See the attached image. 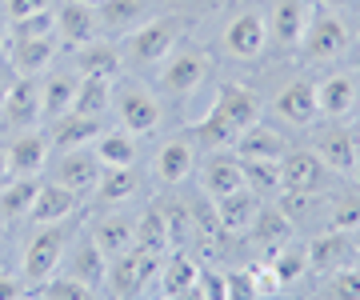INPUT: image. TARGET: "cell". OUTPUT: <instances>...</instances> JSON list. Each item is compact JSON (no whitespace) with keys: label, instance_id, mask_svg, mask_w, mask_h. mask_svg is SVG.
Listing matches in <instances>:
<instances>
[{"label":"cell","instance_id":"ffe728a7","mask_svg":"<svg viewBox=\"0 0 360 300\" xmlns=\"http://www.w3.org/2000/svg\"><path fill=\"white\" fill-rule=\"evenodd\" d=\"M200 188H205V196H229L236 193V188H245V172H240V157L236 152H224V148H212V157L200 164Z\"/></svg>","mask_w":360,"mask_h":300},{"label":"cell","instance_id":"ba28073f","mask_svg":"<svg viewBox=\"0 0 360 300\" xmlns=\"http://www.w3.org/2000/svg\"><path fill=\"white\" fill-rule=\"evenodd\" d=\"M224 53L232 60H257L264 53V44H269V25H264V16L260 13H236L224 25Z\"/></svg>","mask_w":360,"mask_h":300},{"label":"cell","instance_id":"c3c4849f","mask_svg":"<svg viewBox=\"0 0 360 300\" xmlns=\"http://www.w3.org/2000/svg\"><path fill=\"white\" fill-rule=\"evenodd\" d=\"M16 296H25V288H20V280L8 273H0V300H16Z\"/></svg>","mask_w":360,"mask_h":300},{"label":"cell","instance_id":"30bf717a","mask_svg":"<svg viewBox=\"0 0 360 300\" xmlns=\"http://www.w3.org/2000/svg\"><path fill=\"white\" fill-rule=\"evenodd\" d=\"M0 117H4V124L16 132L32 129L40 117V80L37 77H16L13 84H8V92H4V105H0Z\"/></svg>","mask_w":360,"mask_h":300},{"label":"cell","instance_id":"6f0895ef","mask_svg":"<svg viewBox=\"0 0 360 300\" xmlns=\"http://www.w3.org/2000/svg\"><path fill=\"white\" fill-rule=\"evenodd\" d=\"M356 40H360V32H356Z\"/></svg>","mask_w":360,"mask_h":300},{"label":"cell","instance_id":"5b68a950","mask_svg":"<svg viewBox=\"0 0 360 300\" xmlns=\"http://www.w3.org/2000/svg\"><path fill=\"white\" fill-rule=\"evenodd\" d=\"M112 108H116V120H120V129L136 132V136H148V132L160 129V100H156L153 89H144V84H120L112 92Z\"/></svg>","mask_w":360,"mask_h":300},{"label":"cell","instance_id":"91938a15","mask_svg":"<svg viewBox=\"0 0 360 300\" xmlns=\"http://www.w3.org/2000/svg\"><path fill=\"white\" fill-rule=\"evenodd\" d=\"M356 248H360V244H356Z\"/></svg>","mask_w":360,"mask_h":300},{"label":"cell","instance_id":"603a6c76","mask_svg":"<svg viewBox=\"0 0 360 300\" xmlns=\"http://www.w3.org/2000/svg\"><path fill=\"white\" fill-rule=\"evenodd\" d=\"M80 196L65 184H37V196H32V209H28V221L32 224H60L77 212Z\"/></svg>","mask_w":360,"mask_h":300},{"label":"cell","instance_id":"836d02e7","mask_svg":"<svg viewBox=\"0 0 360 300\" xmlns=\"http://www.w3.org/2000/svg\"><path fill=\"white\" fill-rule=\"evenodd\" d=\"M96 157H101V164H136V132H129V129H104L101 136H96Z\"/></svg>","mask_w":360,"mask_h":300},{"label":"cell","instance_id":"44dd1931","mask_svg":"<svg viewBox=\"0 0 360 300\" xmlns=\"http://www.w3.org/2000/svg\"><path fill=\"white\" fill-rule=\"evenodd\" d=\"M232 152L240 160H281L288 152V141L281 136V129H272L264 120H252L236 141H232Z\"/></svg>","mask_w":360,"mask_h":300},{"label":"cell","instance_id":"f546056e","mask_svg":"<svg viewBox=\"0 0 360 300\" xmlns=\"http://www.w3.org/2000/svg\"><path fill=\"white\" fill-rule=\"evenodd\" d=\"M292 233H296V221L281 209V204H276V209H257V216L248 224V236H252V244H260V248H281L284 240H292Z\"/></svg>","mask_w":360,"mask_h":300},{"label":"cell","instance_id":"ab89813d","mask_svg":"<svg viewBox=\"0 0 360 300\" xmlns=\"http://www.w3.org/2000/svg\"><path fill=\"white\" fill-rule=\"evenodd\" d=\"M240 172L257 196L281 193V160H240Z\"/></svg>","mask_w":360,"mask_h":300},{"label":"cell","instance_id":"4dcf8cb0","mask_svg":"<svg viewBox=\"0 0 360 300\" xmlns=\"http://www.w3.org/2000/svg\"><path fill=\"white\" fill-rule=\"evenodd\" d=\"M196 261L193 256H184V252H172L160 268H156V280H160V292L165 296H193L196 288Z\"/></svg>","mask_w":360,"mask_h":300},{"label":"cell","instance_id":"b9f144b4","mask_svg":"<svg viewBox=\"0 0 360 300\" xmlns=\"http://www.w3.org/2000/svg\"><path fill=\"white\" fill-rule=\"evenodd\" d=\"M324 292H328V296H336V300H360V268H352V264L333 268V273H328Z\"/></svg>","mask_w":360,"mask_h":300},{"label":"cell","instance_id":"5bb4252c","mask_svg":"<svg viewBox=\"0 0 360 300\" xmlns=\"http://www.w3.org/2000/svg\"><path fill=\"white\" fill-rule=\"evenodd\" d=\"M65 256H68L65 273H72L77 280H84V285L101 296L104 280H108V256L101 252V244L84 233V236H77V244H72V248H65Z\"/></svg>","mask_w":360,"mask_h":300},{"label":"cell","instance_id":"2e32d148","mask_svg":"<svg viewBox=\"0 0 360 300\" xmlns=\"http://www.w3.org/2000/svg\"><path fill=\"white\" fill-rule=\"evenodd\" d=\"M153 172L160 184H180L188 181L196 172V141L188 136H172L156 148V160H153Z\"/></svg>","mask_w":360,"mask_h":300},{"label":"cell","instance_id":"db71d44e","mask_svg":"<svg viewBox=\"0 0 360 300\" xmlns=\"http://www.w3.org/2000/svg\"><path fill=\"white\" fill-rule=\"evenodd\" d=\"M352 172H356V181H360V157H356V164H352Z\"/></svg>","mask_w":360,"mask_h":300},{"label":"cell","instance_id":"6da1fadb","mask_svg":"<svg viewBox=\"0 0 360 300\" xmlns=\"http://www.w3.org/2000/svg\"><path fill=\"white\" fill-rule=\"evenodd\" d=\"M252 120H260L257 92H248L245 84H220L217 100L208 108V117L196 124V144H200V148H232V141H236Z\"/></svg>","mask_w":360,"mask_h":300},{"label":"cell","instance_id":"816d5d0a","mask_svg":"<svg viewBox=\"0 0 360 300\" xmlns=\"http://www.w3.org/2000/svg\"><path fill=\"white\" fill-rule=\"evenodd\" d=\"M8 181V160H4V148H0V184Z\"/></svg>","mask_w":360,"mask_h":300},{"label":"cell","instance_id":"8992f818","mask_svg":"<svg viewBox=\"0 0 360 300\" xmlns=\"http://www.w3.org/2000/svg\"><path fill=\"white\" fill-rule=\"evenodd\" d=\"M208 77V56L200 53V48H172L168 53V60L160 65V89L168 92V96H188V92H196L200 84H205Z\"/></svg>","mask_w":360,"mask_h":300},{"label":"cell","instance_id":"11a10c76","mask_svg":"<svg viewBox=\"0 0 360 300\" xmlns=\"http://www.w3.org/2000/svg\"><path fill=\"white\" fill-rule=\"evenodd\" d=\"M165 4H180V0H165Z\"/></svg>","mask_w":360,"mask_h":300},{"label":"cell","instance_id":"bcb514c9","mask_svg":"<svg viewBox=\"0 0 360 300\" xmlns=\"http://www.w3.org/2000/svg\"><path fill=\"white\" fill-rule=\"evenodd\" d=\"M52 8V0H4V13L8 20H20V16H32V13H44Z\"/></svg>","mask_w":360,"mask_h":300},{"label":"cell","instance_id":"60d3db41","mask_svg":"<svg viewBox=\"0 0 360 300\" xmlns=\"http://www.w3.org/2000/svg\"><path fill=\"white\" fill-rule=\"evenodd\" d=\"M328 228H336V233H356L360 228V193H345L328 204Z\"/></svg>","mask_w":360,"mask_h":300},{"label":"cell","instance_id":"d6986e66","mask_svg":"<svg viewBox=\"0 0 360 300\" xmlns=\"http://www.w3.org/2000/svg\"><path fill=\"white\" fill-rule=\"evenodd\" d=\"M153 13V0H96V25L104 37H129Z\"/></svg>","mask_w":360,"mask_h":300},{"label":"cell","instance_id":"1f68e13d","mask_svg":"<svg viewBox=\"0 0 360 300\" xmlns=\"http://www.w3.org/2000/svg\"><path fill=\"white\" fill-rule=\"evenodd\" d=\"M136 248L141 252H153V256H165L168 248H172V233H168V216L160 204L153 209H144L136 216Z\"/></svg>","mask_w":360,"mask_h":300},{"label":"cell","instance_id":"3957f363","mask_svg":"<svg viewBox=\"0 0 360 300\" xmlns=\"http://www.w3.org/2000/svg\"><path fill=\"white\" fill-rule=\"evenodd\" d=\"M68 240H72L68 221H60V224H37V236L28 240L25 261H20V280L37 285V280H44V276L56 273V268H60V261H65Z\"/></svg>","mask_w":360,"mask_h":300},{"label":"cell","instance_id":"52a82bcc","mask_svg":"<svg viewBox=\"0 0 360 300\" xmlns=\"http://www.w3.org/2000/svg\"><path fill=\"white\" fill-rule=\"evenodd\" d=\"M156 268H160V256L141 252V248H129L116 261H108V280L104 285L112 288L116 296H141L144 288H148V280L156 276Z\"/></svg>","mask_w":360,"mask_h":300},{"label":"cell","instance_id":"d4e9b609","mask_svg":"<svg viewBox=\"0 0 360 300\" xmlns=\"http://www.w3.org/2000/svg\"><path fill=\"white\" fill-rule=\"evenodd\" d=\"M104 132V124L96 117H80V112H65V117L52 120V136L49 148L56 152H68V148H80V144H92Z\"/></svg>","mask_w":360,"mask_h":300},{"label":"cell","instance_id":"d590c367","mask_svg":"<svg viewBox=\"0 0 360 300\" xmlns=\"http://www.w3.org/2000/svg\"><path fill=\"white\" fill-rule=\"evenodd\" d=\"M25 296H44V300H89V296H96L84 280H77L72 273H52V276H44V280H37V285H28L25 288Z\"/></svg>","mask_w":360,"mask_h":300},{"label":"cell","instance_id":"4316f807","mask_svg":"<svg viewBox=\"0 0 360 300\" xmlns=\"http://www.w3.org/2000/svg\"><path fill=\"white\" fill-rule=\"evenodd\" d=\"M124 65V53L108 44V40H89V44H80L77 48V72L80 77H104V80H116Z\"/></svg>","mask_w":360,"mask_h":300},{"label":"cell","instance_id":"8fae6325","mask_svg":"<svg viewBox=\"0 0 360 300\" xmlns=\"http://www.w3.org/2000/svg\"><path fill=\"white\" fill-rule=\"evenodd\" d=\"M101 172H104V164L89 144L68 148V152H60V160H56V184L72 188L77 196H89L92 188H96V181H101Z\"/></svg>","mask_w":360,"mask_h":300},{"label":"cell","instance_id":"f35d334b","mask_svg":"<svg viewBox=\"0 0 360 300\" xmlns=\"http://www.w3.org/2000/svg\"><path fill=\"white\" fill-rule=\"evenodd\" d=\"M345 236L348 233H336V228H328L324 236H316L309 248V268H316V273H333V268H340L348 256V248H345Z\"/></svg>","mask_w":360,"mask_h":300},{"label":"cell","instance_id":"e575fe53","mask_svg":"<svg viewBox=\"0 0 360 300\" xmlns=\"http://www.w3.org/2000/svg\"><path fill=\"white\" fill-rule=\"evenodd\" d=\"M108 105H112V80H104V77H80L77 96H72V112L101 120L104 112H108Z\"/></svg>","mask_w":360,"mask_h":300},{"label":"cell","instance_id":"9c48e42d","mask_svg":"<svg viewBox=\"0 0 360 300\" xmlns=\"http://www.w3.org/2000/svg\"><path fill=\"white\" fill-rule=\"evenodd\" d=\"M316 108L328 120H345L360 108V77L356 72H333L316 80Z\"/></svg>","mask_w":360,"mask_h":300},{"label":"cell","instance_id":"f5cc1de1","mask_svg":"<svg viewBox=\"0 0 360 300\" xmlns=\"http://www.w3.org/2000/svg\"><path fill=\"white\" fill-rule=\"evenodd\" d=\"M4 44H8V28L0 25V56H4Z\"/></svg>","mask_w":360,"mask_h":300},{"label":"cell","instance_id":"7dc6e473","mask_svg":"<svg viewBox=\"0 0 360 300\" xmlns=\"http://www.w3.org/2000/svg\"><path fill=\"white\" fill-rule=\"evenodd\" d=\"M252 273H257V292H260V296L281 292V280H276V273H272L269 264H260V268H252Z\"/></svg>","mask_w":360,"mask_h":300},{"label":"cell","instance_id":"d6a6232c","mask_svg":"<svg viewBox=\"0 0 360 300\" xmlns=\"http://www.w3.org/2000/svg\"><path fill=\"white\" fill-rule=\"evenodd\" d=\"M136 188H141V181H136V169L132 164H104L101 181H96V200L101 204H120V200H129V196H136Z\"/></svg>","mask_w":360,"mask_h":300},{"label":"cell","instance_id":"484cf974","mask_svg":"<svg viewBox=\"0 0 360 300\" xmlns=\"http://www.w3.org/2000/svg\"><path fill=\"white\" fill-rule=\"evenodd\" d=\"M257 209H260V196L252 193L248 184L236 188V193H229V196H217V221H220L224 233H248Z\"/></svg>","mask_w":360,"mask_h":300},{"label":"cell","instance_id":"681fc988","mask_svg":"<svg viewBox=\"0 0 360 300\" xmlns=\"http://www.w3.org/2000/svg\"><path fill=\"white\" fill-rule=\"evenodd\" d=\"M8 84H13V72H8V68H0V105H4V92H8Z\"/></svg>","mask_w":360,"mask_h":300},{"label":"cell","instance_id":"4fadbf2b","mask_svg":"<svg viewBox=\"0 0 360 300\" xmlns=\"http://www.w3.org/2000/svg\"><path fill=\"white\" fill-rule=\"evenodd\" d=\"M272 108H276V117H281L284 124H292V129H312L316 117H321V108H316V84H312V80H292V84H284Z\"/></svg>","mask_w":360,"mask_h":300},{"label":"cell","instance_id":"277c9868","mask_svg":"<svg viewBox=\"0 0 360 300\" xmlns=\"http://www.w3.org/2000/svg\"><path fill=\"white\" fill-rule=\"evenodd\" d=\"M348 44H352V32H348V25L336 16V8H312L309 28H304V37H300L296 48L309 56L312 65H324V60L345 56Z\"/></svg>","mask_w":360,"mask_h":300},{"label":"cell","instance_id":"e0dca14e","mask_svg":"<svg viewBox=\"0 0 360 300\" xmlns=\"http://www.w3.org/2000/svg\"><path fill=\"white\" fill-rule=\"evenodd\" d=\"M16 77H40L56 56V37H13L4 44Z\"/></svg>","mask_w":360,"mask_h":300},{"label":"cell","instance_id":"f1b7e54d","mask_svg":"<svg viewBox=\"0 0 360 300\" xmlns=\"http://www.w3.org/2000/svg\"><path fill=\"white\" fill-rule=\"evenodd\" d=\"M80 72H52V77L40 80V117H65L72 112V96H77Z\"/></svg>","mask_w":360,"mask_h":300},{"label":"cell","instance_id":"680465c9","mask_svg":"<svg viewBox=\"0 0 360 300\" xmlns=\"http://www.w3.org/2000/svg\"><path fill=\"white\" fill-rule=\"evenodd\" d=\"M356 233H360V228H356Z\"/></svg>","mask_w":360,"mask_h":300},{"label":"cell","instance_id":"7bdbcfd3","mask_svg":"<svg viewBox=\"0 0 360 300\" xmlns=\"http://www.w3.org/2000/svg\"><path fill=\"white\" fill-rule=\"evenodd\" d=\"M13 37H56V13L44 8V13H32V16L13 20Z\"/></svg>","mask_w":360,"mask_h":300},{"label":"cell","instance_id":"8d00e7d4","mask_svg":"<svg viewBox=\"0 0 360 300\" xmlns=\"http://www.w3.org/2000/svg\"><path fill=\"white\" fill-rule=\"evenodd\" d=\"M32 196H37V181H32V176H8V181L0 184V216H4V221L28 216Z\"/></svg>","mask_w":360,"mask_h":300},{"label":"cell","instance_id":"ac0fdd59","mask_svg":"<svg viewBox=\"0 0 360 300\" xmlns=\"http://www.w3.org/2000/svg\"><path fill=\"white\" fill-rule=\"evenodd\" d=\"M56 37L80 48V44H89V40L101 37V25H96V4L89 0H65L60 8H56Z\"/></svg>","mask_w":360,"mask_h":300},{"label":"cell","instance_id":"f907efd6","mask_svg":"<svg viewBox=\"0 0 360 300\" xmlns=\"http://www.w3.org/2000/svg\"><path fill=\"white\" fill-rule=\"evenodd\" d=\"M324 8H348V4H356V0H321Z\"/></svg>","mask_w":360,"mask_h":300},{"label":"cell","instance_id":"83f0119b","mask_svg":"<svg viewBox=\"0 0 360 300\" xmlns=\"http://www.w3.org/2000/svg\"><path fill=\"white\" fill-rule=\"evenodd\" d=\"M312 152H316V157H321L333 172H352V164H356V157H360L352 132L336 129V120H333V129H328V132H321V136H316Z\"/></svg>","mask_w":360,"mask_h":300},{"label":"cell","instance_id":"f6af8a7d","mask_svg":"<svg viewBox=\"0 0 360 300\" xmlns=\"http://www.w3.org/2000/svg\"><path fill=\"white\" fill-rule=\"evenodd\" d=\"M193 296H208V300H224L229 292H224V276L220 273H196V288H193Z\"/></svg>","mask_w":360,"mask_h":300},{"label":"cell","instance_id":"74e56055","mask_svg":"<svg viewBox=\"0 0 360 300\" xmlns=\"http://www.w3.org/2000/svg\"><path fill=\"white\" fill-rule=\"evenodd\" d=\"M269 268L276 273L281 288H284V285H296L300 276L309 273V248H304V244H292V240H284L281 248H272Z\"/></svg>","mask_w":360,"mask_h":300},{"label":"cell","instance_id":"ee69618b","mask_svg":"<svg viewBox=\"0 0 360 300\" xmlns=\"http://www.w3.org/2000/svg\"><path fill=\"white\" fill-rule=\"evenodd\" d=\"M224 292H229V296H260L257 292V273H252V268H236V273H229L224 276Z\"/></svg>","mask_w":360,"mask_h":300},{"label":"cell","instance_id":"7c38bea8","mask_svg":"<svg viewBox=\"0 0 360 300\" xmlns=\"http://www.w3.org/2000/svg\"><path fill=\"white\" fill-rule=\"evenodd\" d=\"M328 176V164H324L312 148H288L281 157V188H292V193H316Z\"/></svg>","mask_w":360,"mask_h":300},{"label":"cell","instance_id":"9a60e30c","mask_svg":"<svg viewBox=\"0 0 360 300\" xmlns=\"http://www.w3.org/2000/svg\"><path fill=\"white\" fill-rule=\"evenodd\" d=\"M309 16H312V4L309 0H272L269 8V32L281 48H296L304 28H309Z\"/></svg>","mask_w":360,"mask_h":300},{"label":"cell","instance_id":"cb8c5ba5","mask_svg":"<svg viewBox=\"0 0 360 300\" xmlns=\"http://www.w3.org/2000/svg\"><path fill=\"white\" fill-rule=\"evenodd\" d=\"M89 236L101 244V252L108 261H116L120 252L136 248V216H116V212H108L101 221H92Z\"/></svg>","mask_w":360,"mask_h":300},{"label":"cell","instance_id":"9f6ffc18","mask_svg":"<svg viewBox=\"0 0 360 300\" xmlns=\"http://www.w3.org/2000/svg\"><path fill=\"white\" fill-rule=\"evenodd\" d=\"M89 4H96V0H89Z\"/></svg>","mask_w":360,"mask_h":300},{"label":"cell","instance_id":"7a4b0ae2","mask_svg":"<svg viewBox=\"0 0 360 300\" xmlns=\"http://www.w3.org/2000/svg\"><path fill=\"white\" fill-rule=\"evenodd\" d=\"M180 44V20L176 16H148L124 37V56L141 68H160L168 53Z\"/></svg>","mask_w":360,"mask_h":300},{"label":"cell","instance_id":"7402d4cb","mask_svg":"<svg viewBox=\"0 0 360 300\" xmlns=\"http://www.w3.org/2000/svg\"><path fill=\"white\" fill-rule=\"evenodd\" d=\"M49 141H44V132L37 129H25L20 136H13V144L4 148V160H8V176H37L44 169V160H49Z\"/></svg>","mask_w":360,"mask_h":300}]
</instances>
